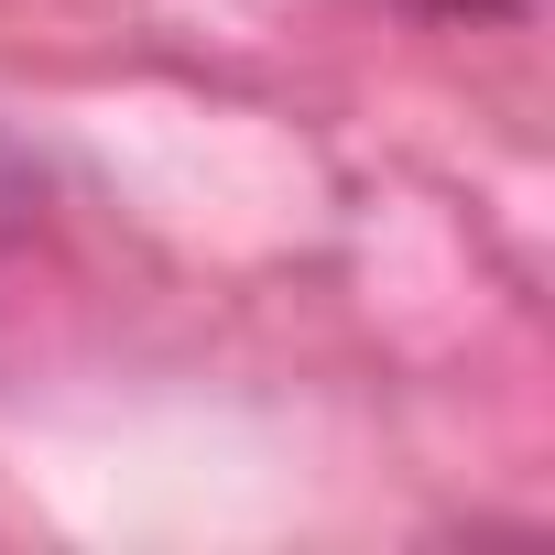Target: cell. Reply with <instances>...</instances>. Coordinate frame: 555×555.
Masks as SVG:
<instances>
[{"instance_id":"cell-1","label":"cell","mask_w":555,"mask_h":555,"mask_svg":"<svg viewBox=\"0 0 555 555\" xmlns=\"http://www.w3.org/2000/svg\"><path fill=\"white\" fill-rule=\"evenodd\" d=\"M34 218H44V175H34V153H23L12 131H0V250H12Z\"/></svg>"}]
</instances>
